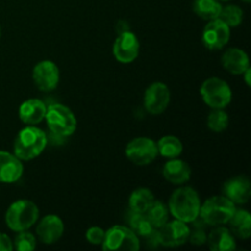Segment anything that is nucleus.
Masks as SVG:
<instances>
[{
	"label": "nucleus",
	"mask_w": 251,
	"mask_h": 251,
	"mask_svg": "<svg viewBox=\"0 0 251 251\" xmlns=\"http://www.w3.org/2000/svg\"><path fill=\"white\" fill-rule=\"evenodd\" d=\"M242 1H244V2H247V4H249L251 0H242Z\"/></svg>",
	"instance_id": "c9c22d12"
},
{
	"label": "nucleus",
	"mask_w": 251,
	"mask_h": 251,
	"mask_svg": "<svg viewBox=\"0 0 251 251\" xmlns=\"http://www.w3.org/2000/svg\"><path fill=\"white\" fill-rule=\"evenodd\" d=\"M14 245H12L11 239L4 233H0V251H12Z\"/></svg>",
	"instance_id": "2f4dec72"
},
{
	"label": "nucleus",
	"mask_w": 251,
	"mask_h": 251,
	"mask_svg": "<svg viewBox=\"0 0 251 251\" xmlns=\"http://www.w3.org/2000/svg\"><path fill=\"white\" fill-rule=\"evenodd\" d=\"M0 33H1V32H0Z\"/></svg>",
	"instance_id": "4c0bfd02"
},
{
	"label": "nucleus",
	"mask_w": 251,
	"mask_h": 251,
	"mask_svg": "<svg viewBox=\"0 0 251 251\" xmlns=\"http://www.w3.org/2000/svg\"><path fill=\"white\" fill-rule=\"evenodd\" d=\"M12 245L19 251H32L36 249V237L27 230H22L16 235Z\"/></svg>",
	"instance_id": "c85d7f7f"
},
{
	"label": "nucleus",
	"mask_w": 251,
	"mask_h": 251,
	"mask_svg": "<svg viewBox=\"0 0 251 251\" xmlns=\"http://www.w3.org/2000/svg\"><path fill=\"white\" fill-rule=\"evenodd\" d=\"M32 78L39 91L51 92L58 87L60 73L54 61L42 60L34 65L32 70Z\"/></svg>",
	"instance_id": "1a4fd4ad"
},
{
	"label": "nucleus",
	"mask_w": 251,
	"mask_h": 251,
	"mask_svg": "<svg viewBox=\"0 0 251 251\" xmlns=\"http://www.w3.org/2000/svg\"><path fill=\"white\" fill-rule=\"evenodd\" d=\"M230 39V28L221 19L208 21L202 31V43L210 50L225 48Z\"/></svg>",
	"instance_id": "9b49d317"
},
{
	"label": "nucleus",
	"mask_w": 251,
	"mask_h": 251,
	"mask_svg": "<svg viewBox=\"0 0 251 251\" xmlns=\"http://www.w3.org/2000/svg\"><path fill=\"white\" fill-rule=\"evenodd\" d=\"M189 234H190V228L188 223L179 220L167 222L158 230L159 243L167 248H176L185 244L188 242Z\"/></svg>",
	"instance_id": "ddd939ff"
},
{
	"label": "nucleus",
	"mask_w": 251,
	"mask_h": 251,
	"mask_svg": "<svg viewBox=\"0 0 251 251\" xmlns=\"http://www.w3.org/2000/svg\"><path fill=\"white\" fill-rule=\"evenodd\" d=\"M140 42L131 31L119 33L113 44V54L119 63L130 64L139 56Z\"/></svg>",
	"instance_id": "f8f14e48"
},
{
	"label": "nucleus",
	"mask_w": 251,
	"mask_h": 251,
	"mask_svg": "<svg viewBox=\"0 0 251 251\" xmlns=\"http://www.w3.org/2000/svg\"><path fill=\"white\" fill-rule=\"evenodd\" d=\"M102 249L104 251H137L140 249V240L129 227L114 226L105 230Z\"/></svg>",
	"instance_id": "0eeeda50"
},
{
	"label": "nucleus",
	"mask_w": 251,
	"mask_h": 251,
	"mask_svg": "<svg viewBox=\"0 0 251 251\" xmlns=\"http://www.w3.org/2000/svg\"><path fill=\"white\" fill-rule=\"evenodd\" d=\"M154 201L153 193L147 188H139L131 193L129 198V207L132 212L145 213Z\"/></svg>",
	"instance_id": "5701e85b"
},
{
	"label": "nucleus",
	"mask_w": 251,
	"mask_h": 251,
	"mask_svg": "<svg viewBox=\"0 0 251 251\" xmlns=\"http://www.w3.org/2000/svg\"><path fill=\"white\" fill-rule=\"evenodd\" d=\"M48 144L47 134L36 125H27L17 134L14 142V154L21 161L38 157Z\"/></svg>",
	"instance_id": "f03ea898"
},
{
	"label": "nucleus",
	"mask_w": 251,
	"mask_h": 251,
	"mask_svg": "<svg viewBox=\"0 0 251 251\" xmlns=\"http://www.w3.org/2000/svg\"><path fill=\"white\" fill-rule=\"evenodd\" d=\"M47 105L38 98H29L22 102L19 108V117L27 125H37L46 118Z\"/></svg>",
	"instance_id": "f3484780"
},
{
	"label": "nucleus",
	"mask_w": 251,
	"mask_h": 251,
	"mask_svg": "<svg viewBox=\"0 0 251 251\" xmlns=\"http://www.w3.org/2000/svg\"><path fill=\"white\" fill-rule=\"evenodd\" d=\"M169 102H171V91L166 83L153 82L145 91L144 105L150 114H162L168 108Z\"/></svg>",
	"instance_id": "9d476101"
},
{
	"label": "nucleus",
	"mask_w": 251,
	"mask_h": 251,
	"mask_svg": "<svg viewBox=\"0 0 251 251\" xmlns=\"http://www.w3.org/2000/svg\"><path fill=\"white\" fill-rule=\"evenodd\" d=\"M201 200L198 191L190 186H181L172 194L168 202L169 213L176 220L191 223L199 217Z\"/></svg>",
	"instance_id": "f257e3e1"
},
{
	"label": "nucleus",
	"mask_w": 251,
	"mask_h": 251,
	"mask_svg": "<svg viewBox=\"0 0 251 251\" xmlns=\"http://www.w3.org/2000/svg\"><path fill=\"white\" fill-rule=\"evenodd\" d=\"M156 144L158 154L166 157V158H176L183 153V144L178 137L173 136V135L161 137Z\"/></svg>",
	"instance_id": "393cba45"
},
{
	"label": "nucleus",
	"mask_w": 251,
	"mask_h": 251,
	"mask_svg": "<svg viewBox=\"0 0 251 251\" xmlns=\"http://www.w3.org/2000/svg\"><path fill=\"white\" fill-rule=\"evenodd\" d=\"M220 1H229V0H220Z\"/></svg>",
	"instance_id": "e433bc0d"
},
{
	"label": "nucleus",
	"mask_w": 251,
	"mask_h": 251,
	"mask_svg": "<svg viewBox=\"0 0 251 251\" xmlns=\"http://www.w3.org/2000/svg\"><path fill=\"white\" fill-rule=\"evenodd\" d=\"M105 230H103L100 227H91L86 232V239L92 245H102Z\"/></svg>",
	"instance_id": "c756f323"
},
{
	"label": "nucleus",
	"mask_w": 251,
	"mask_h": 251,
	"mask_svg": "<svg viewBox=\"0 0 251 251\" xmlns=\"http://www.w3.org/2000/svg\"><path fill=\"white\" fill-rule=\"evenodd\" d=\"M129 226L130 229H131L137 237H147V235L154 229L151 226V223L149 222V220H147L145 213L132 212V211H130Z\"/></svg>",
	"instance_id": "a878e982"
},
{
	"label": "nucleus",
	"mask_w": 251,
	"mask_h": 251,
	"mask_svg": "<svg viewBox=\"0 0 251 251\" xmlns=\"http://www.w3.org/2000/svg\"><path fill=\"white\" fill-rule=\"evenodd\" d=\"M206 243L212 251H233L237 248L234 234L230 232V229L222 226H217L207 235Z\"/></svg>",
	"instance_id": "aec40b11"
},
{
	"label": "nucleus",
	"mask_w": 251,
	"mask_h": 251,
	"mask_svg": "<svg viewBox=\"0 0 251 251\" xmlns=\"http://www.w3.org/2000/svg\"><path fill=\"white\" fill-rule=\"evenodd\" d=\"M39 217V210L29 200H17L12 202L5 213V223L14 232L28 230L36 225Z\"/></svg>",
	"instance_id": "7ed1b4c3"
},
{
	"label": "nucleus",
	"mask_w": 251,
	"mask_h": 251,
	"mask_svg": "<svg viewBox=\"0 0 251 251\" xmlns=\"http://www.w3.org/2000/svg\"><path fill=\"white\" fill-rule=\"evenodd\" d=\"M47 125L55 136H71L77 129V119L75 114L63 104H51L47 107Z\"/></svg>",
	"instance_id": "39448f33"
},
{
	"label": "nucleus",
	"mask_w": 251,
	"mask_h": 251,
	"mask_svg": "<svg viewBox=\"0 0 251 251\" xmlns=\"http://www.w3.org/2000/svg\"><path fill=\"white\" fill-rule=\"evenodd\" d=\"M230 230L240 239H249L251 235V216L247 210H237L228 221Z\"/></svg>",
	"instance_id": "412c9836"
},
{
	"label": "nucleus",
	"mask_w": 251,
	"mask_h": 251,
	"mask_svg": "<svg viewBox=\"0 0 251 251\" xmlns=\"http://www.w3.org/2000/svg\"><path fill=\"white\" fill-rule=\"evenodd\" d=\"M243 74H244L245 83H247L248 87H250V86H251V80H250V77H251V68H248L247 70H245Z\"/></svg>",
	"instance_id": "f704fd0d"
},
{
	"label": "nucleus",
	"mask_w": 251,
	"mask_h": 251,
	"mask_svg": "<svg viewBox=\"0 0 251 251\" xmlns=\"http://www.w3.org/2000/svg\"><path fill=\"white\" fill-rule=\"evenodd\" d=\"M229 124V117L225 109H212L207 117V126L213 132L225 131Z\"/></svg>",
	"instance_id": "cd10ccee"
},
{
	"label": "nucleus",
	"mask_w": 251,
	"mask_h": 251,
	"mask_svg": "<svg viewBox=\"0 0 251 251\" xmlns=\"http://www.w3.org/2000/svg\"><path fill=\"white\" fill-rule=\"evenodd\" d=\"M125 156L136 166H149L158 156L157 144L150 137H136L126 145Z\"/></svg>",
	"instance_id": "6e6552de"
},
{
	"label": "nucleus",
	"mask_w": 251,
	"mask_h": 251,
	"mask_svg": "<svg viewBox=\"0 0 251 251\" xmlns=\"http://www.w3.org/2000/svg\"><path fill=\"white\" fill-rule=\"evenodd\" d=\"M163 176L174 185H184L191 178V168L183 159L171 158L163 167Z\"/></svg>",
	"instance_id": "a211bd4d"
},
{
	"label": "nucleus",
	"mask_w": 251,
	"mask_h": 251,
	"mask_svg": "<svg viewBox=\"0 0 251 251\" xmlns=\"http://www.w3.org/2000/svg\"><path fill=\"white\" fill-rule=\"evenodd\" d=\"M130 31L129 26H127L126 21H120L119 24H118V33H123V32H127Z\"/></svg>",
	"instance_id": "72a5a7b5"
},
{
	"label": "nucleus",
	"mask_w": 251,
	"mask_h": 251,
	"mask_svg": "<svg viewBox=\"0 0 251 251\" xmlns=\"http://www.w3.org/2000/svg\"><path fill=\"white\" fill-rule=\"evenodd\" d=\"M206 240H207V235H206L205 230H203V229H200V228H195V230H194V232H191V230H190V234H189L188 242H190L191 244L200 247V245L205 244Z\"/></svg>",
	"instance_id": "7c9ffc66"
},
{
	"label": "nucleus",
	"mask_w": 251,
	"mask_h": 251,
	"mask_svg": "<svg viewBox=\"0 0 251 251\" xmlns=\"http://www.w3.org/2000/svg\"><path fill=\"white\" fill-rule=\"evenodd\" d=\"M37 237L41 243L46 245L54 244L64 234V223L60 217L55 215H48L41 220L37 226Z\"/></svg>",
	"instance_id": "2eb2a0df"
},
{
	"label": "nucleus",
	"mask_w": 251,
	"mask_h": 251,
	"mask_svg": "<svg viewBox=\"0 0 251 251\" xmlns=\"http://www.w3.org/2000/svg\"><path fill=\"white\" fill-rule=\"evenodd\" d=\"M24 174V164L14 153L0 151V183H16Z\"/></svg>",
	"instance_id": "dca6fc26"
},
{
	"label": "nucleus",
	"mask_w": 251,
	"mask_h": 251,
	"mask_svg": "<svg viewBox=\"0 0 251 251\" xmlns=\"http://www.w3.org/2000/svg\"><path fill=\"white\" fill-rule=\"evenodd\" d=\"M145 215H146L147 220L151 223L152 227H153L154 229H159V228H162L167 222H168V206L164 205L162 201L154 200L153 202L150 205V207L147 208Z\"/></svg>",
	"instance_id": "b1692460"
},
{
	"label": "nucleus",
	"mask_w": 251,
	"mask_h": 251,
	"mask_svg": "<svg viewBox=\"0 0 251 251\" xmlns=\"http://www.w3.org/2000/svg\"><path fill=\"white\" fill-rule=\"evenodd\" d=\"M235 203L232 202L225 195H218L208 198L201 203L199 217L207 226L217 227L228 223L235 211Z\"/></svg>",
	"instance_id": "20e7f679"
},
{
	"label": "nucleus",
	"mask_w": 251,
	"mask_h": 251,
	"mask_svg": "<svg viewBox=\"0 0 251 251\" xmlns=\"http://www.w3.org/2000/svg\"><path fill=\"white\" fill-rule=\"evenodd\" d=\"M146 238L147 240V245H149L150 248H157L158 245H161V243H159V237H158V230H152L151 233H150Z\"/></svg>",
	"instance_id": "473e14b6"
},
{
	"label": "nucleus",
	"mask_w": 251,
	"mask_h": 251,
	"mask_svg": "<svg viewBox=\"0 0 251 251\" xmlns=\"http://www.w3.org/2000/svg\"><path fill=\"white\" fill-rule=\"evenodd\" d=\"M243 17H244V11L239 6H237V5H227V6L222 7L218 19L222 20L229 28H234V27H238L242 24Z\"/></svg>",
	"instance_id": "bb28decb"
},
{
	"label": "nucleus",
	"mask_w": 251,
	"mask_h": 251,
	"mask_svg": "<svg viewBox=\"0 0 251 251\" xmlns=\"http://www.w3.org/2000/svg\"><path fill=\"white\" fill-rule=\"evenodd\" d=\"M193 10L200 19L211 21L220 17L222 4L220 0H194Z\"/></svg>",
	"instance_id": "4be33fe9"
},
{
	"label": "nucleus",
	"mask_w": 251,
	"mask_h": 251,
	"mask_svg": "<svg viewBox=\"0 0 251 251\" xmlns=\"http://www.w3.org/2000/svg\"><path fill=\"white\" fill-rule=\"evenodd\" d=\"M222 191L223 195L235 205H244L249 201L251 196L250 180L244 176L230 178L223 184Z\"/></svg>",
	"instance_id": "4468645a"
},
{
	"label": "nucleus",
	"mask_w": 251,
	"mask_h": 251,
	"mask_svg": "<svg viewBox=\"0 0 251 251\" xmlns=\"http://www.w3.org/2000/svg\"><path fill=\"white\" fill-rule=\"evenodd\" d=\"M222 66L233 75H242L248 68H250L249 56L239 48H229L223 53Z\"/></svg>",
	"instance_id": "6ab92c4d"
},
{
	"label": "nucleus",
	"mask_w": 251,
	"mask_h": 251,
	"mask_svg": "<svg viewBox=\"0 0 251 251\" xmlns=\"http://www.w3.org/2000/svg\"><path fill=\"white\" fill-rule=\"evenodd\" d=\"M200 95L205 104L212 109H225L232 102L233 97L229 85L220 77H210L203 81Z\"/></svg>",
	"instance_id": "423d86ee"
}]
</instances>
